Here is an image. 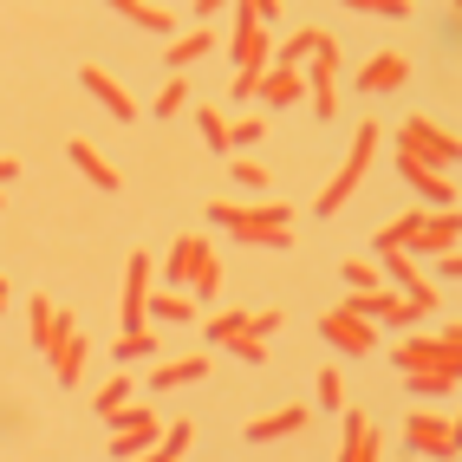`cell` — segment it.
Here are the masks:
<instances>
[{
    "label": "cell",
    "mask_w": 462,
    "mask_h": 462,
    "mask_svg": "<svg viewBox=\"0 0 462 462\" xmlns=\"http://www.w3.org/2000/svg\"><path fill=\"white\" fill-rule=\"evenodd\" d=\"M423 208H430V202H417V208H404V215H397V222H384V228L372 235V248H378V254H391V248H404V241L417 235V222H423Z\"/></svg>",
    "instance_id": "obj_24"
},
{
    "label": "cell",
    "mask_w": 462,
    "mask_h": 462,
    "mask_svg": "<svg viewBox=\"0 0 462 462\" xmlns=\"http://www.w3.org/2000/svg\"><path fill=\"white\" fill-rule=\"evenodd\" d=\"M208 338H222V346L248 338V313H215V319H208Z\"/></svg>",
    "instance_id": "obj_33"
},
{
    "label": "cell",
    "mask_w": 462,
    "mask_h": 462,
    "mask_svg": "<svg viewBox=\"0 0 462 462\" xmlns=\"http://www.w3.org/2000/svg\"><path fill=\"white\" fill-rule=\"evenodd\" d=\"M228 170H235V182H241V189H261V182H267V170H261L254 157H228Z\"/></svg>",
    "instance_id": "obj_37"
},
{
    "label": "cell",
    "mask_w": 462,
    "mask_h": 462,
    "mask_svg": "<svg viewBox=\"0 0 462 462\" xmlns=\"http://www.w3.org/2000/svg\"><path fill=\"white\" fill-rule=\"evenodd\" d=\"M215 7H228V0H196V14H202V20H208Z\"/></svg>",
    "instance_id": "obj_45"
},
{
    "label": "cell",
    "mask_w": 462,
    "mask_h": 462,
    "mask_svg": "<svg viewBox=\"0 0 462 462\" xmlns=\"http://www.w3.org/2000/svg\"><path fill=\"white\" fill-rule=\"evenodd\" d=\"M397 150H411V157L437 163V170H456V157H462L456 131H443L437 117H404V131H397Z\"/></svg>",
    "instance_id": "obj_3"
},
{
    "label": "cell",
    "mask_w": 462,
    "mask_h": 462,
    "mask_svg": "<svg viewBox=\"0 0 462 462\" xmlns=\"http://www.w3.org/2000/svg\"><path fill=\"white\" fill-rule=\"evenodd\" d=\"M14 176H20V163H14V157H0V182H14Z\"/></svg>",
    "instance_id": "obj_44"
},
{
    "label": "cell",
    "mask_w": 462,
    "mask_h": 462,
    "mask_svg": "<svg viewBox=\"0 0 462 462\" xmlns=\"http://www.w3.org/2000/svg\"><path fill=\"white\" fill-rule=\"evenodd\" d=\"M378 281H384L378 261H346V287H352V293H358V287H378Z\"/></svg>",
    "instance_id": "obj_35"
},
{
    "label": "cell",
    "mask_w": 462,
    "mask_h": 462,
    "mask_svg": "<svg viewBox=\"0 0 462 462\" xmlns=\"http://www.w3.org/2000/svg\"><path fill=\"white\" fill-rule=\"evenodd\" d=\"M125 20H137V26H150V33H176V14L170 7H157V0H111Z\"/></svg>",
    "instance_id": "obj_23"
},
{
    "label": "cell",
    "mask_w": 462,
    "mask_h": 462,
    "mask_svg": "<svg viewBox=\"0 0 462 462\" xmlns=\"http://www.w3.org/2000/svg\"><path fill=\"white\" fill-rule=\"evenodd\" d=\"M313 397H319V411H338V404H346V378H338L332 365H326V372H319V384H313Z\"/></svg>",
    "instance_id": "obj_34"
},
{
    "label": "cell",
    "mask_w": 462,
    "mask_h": 462,
    "mask_svg": "<svg viewBox=\"0 0 462 462\" xmlns=\"http://www.w3.org/2000/svg\"><path fill=\"white\" fill-rule=\"evenodd\" d=\"M66 157H72V163H79V170H85L91 182H98L105 196H117V189H125V176H117V170L105 163V150L91 143V137H72V143H66Z\"/></svg>",
    "instance_id": "obj_16"
},
{
    "label": "cell",
    "mask_w": 462,
    "mask_h": 462,
    "mask_svg": "<svg viewBox=\"0 0 462 462\" xmlns=\"http://www.w3.org/2000/svg\"><path fill=\"white\" fill-rule=\"evenodd\" d=\"M196 125H202V143H208V150H228V117L215 111V105L196 111Z\"/></svg>",
    "instance_id": "obj_31"
},
{
    "label": "cell",
    "mask_w": 462,
    "mask_h": 462,
    "mask_svg": "<svg viewBox=\"0 0 462 462\" xmlns=\"http://www.w3.org/2000/svg\"><path fill=\"white\" fill-rule=\"evenodd\" d=\"M157 430H163V417L125 397V404L111 411V443H105V449H111V456H143L150 443H157Z\"/></svg>",
    "instance_id": "obj_4"
},
{
    "label": "cell",
    "mask_w": 462,
    "mask_h": 462,
    "mask_svg": "<svg viewBox=\"0 0 462 462\" xmlns=\"http://www.w3.org/2000/svg\"><path fill=\"white\" fill-rule=\"evenodd\" d=\"M254 91H261V72H235V105H248Z\"/></svg>",
    "instance_id": "obj_43"
},
{
    "label": "cell",
    "mask_w": 462,
    "mask_h": 462,
    "mask_svg": "<svg viewBox=\"0 0 462 462\" xmlns=\"http://www.w3.org/2000/svg\"><path fill=\"white\" fill-rule=\"evenodd\" d=\"M378 137H384L378 125H358V137H352V157L338 163V176L326 182V189H319V202H313L319 215H338V208H346V196L365 182V170H372V150H378Z\"/></svg>",
    "instance_id": "obj_2"
},
{
    "label": "cell",
    "mask_w": 462,
    "mask_h": 462,
    "mask_svg": "<svg viewBox=\"0 0 462 462\" xmlns=\"http://www.w3.org/2000/svg\"><path fill=\"white\" fill-rule=\"evenodd\" d=\"M125 397H131V372H117V378H105V384H98V397H91V411H98V417H111L117 404H125Z\"/></svg>",
    "instance_id": "obj_30"
},
{
    "label": "cell",
    "mask_w": 462,
    "mask_h": 462,
    "mask_svg": "<svg viewBox=\"0 0 462 462\" xmlns=\"http://www.w3.org/2000/svg\"><path fill=\"white\" fill-rule=\"evenodd\" d=\"M150 352H157V332H150V326L125 332V338L111 346V358H117V365H137V358H150Z\"/></svg>",
    "instance_id": "obj_29"
},
{
    "label": "cell",
    "mask_w": 462,
    "mask_h": 462,
    "mask_svg": "<svg viewBox=\"0 0 462 462\" xmlns=\"http://www.w3.org/2000/svg\"><path fill=\"white\" fill-rule=\"evenodd\" d=\"M182 105H189V85H182V72H170V85L157 91V105H150V111H157V117H176Z\"/></svg>",
    "instance_id": "obj_32"
},
{
    "label": "cell",
    "mask_w": 462,
    "mask_h": 462,
    "mask_svg": "<svg viewBox=\"0 0 462 462\" xmlns=\"http://www.w3.org/2000/svg\"><path fill=\"white\" fill-rule=\"evenodd\" d=\"M254 137H261V117H235V125H228V150L254 143Z\"/></svg>",
    "instance_id": "obj_41"
},
{
    "label": "cell",
    "mask_w": 462,
    "mask_h": 462,
    "mask_svg": "<svg viewBox=\"0 0 462 462\" xmlns=\"http://www.w3.org/2000/svg\"><path fill=\"white\" fill-rule=\"evenodd\" d=\"M26 313H33V346L46 352V338H52V300H40V293H33V306H26Z\"/></svg>",
    "instance_id": "obj_36"
},
{
    "label": "cell",
    "mask_w": 462,
    "mask_h": 462,
    "mask_svg": "<svg viewBox=\"0 0 462 462\" xmlns=\"http://www.w3.org/2000/svg\"><path fill=\"white\" fill-rule=\"evenodd\" d=\"M208 222H222L228 235L254 241V248H287L293 241V208L287 202H261V208H235V202H202Z\"/></svg>",
    "instance_id": "obj_1"
},
{
    "label": "cell",
    "mask_w": 462,
    "mask_h": 462,
    "mask_svg": "<svg viewBox=\"0 0 462 462\" xmlns=\"http://www.w3.org/2000/svg\"><path fill=\"white\" fill-rule=\"evenodd\" d=\"M397 176L417 189V202H430V208H456V182H449V170L411 157V150H397Z\"/></svg>",
    "instance_id": "obj_6"
},
{
    "label": "cell",
    "mask_w": 462,
    "mask_h": 462,
    "mask_svg": "<svg viewBox=\"0 0 462 462\" xmlns=\"http://www.w3.org/2000/svg\"><path fill=\"white\" fill-rule=\"evenodd\" d=\"M456 378H462V372H449V365H423V372H404V384H411L417 397H443V391H456Z\"/></svg>",
    "instance_id": "obj_27"
},
{
    "label": "cell",
    "mask_w": 462,
    "mask_h": 462,
    "mask_svg": "<svg viewBox=\"0 0 462 462\" xmlns=\"http://www.w3.org/2000/svg\"><path fill=\"white\" fill-rule=\"evenodd\" d=\"M208 372V358L202 352H189V358H170V365H157V372H150V384H157V391H170V384H196Z\"/></svg>",
    "instance_id": "obj_25"
},
{
    "label": "cell",
    "mask_w": 462,
    "mask_h": 462,
    "mask_svg": "<svg viewBox=\"0 0 462 462\" xmlns=\"http://www.w3.org/2000/svg\"><path fill=\"white\" fill-rule=\"evenodd\" d=\"M456 235H462V215H456V208H423V222H417V235L404 241V248H417V254H449Z\"/></svg>",
    "instance_id": "obj_11"
},
{
    "label": "cell",
    "mask_w": 462,
    "mask_h": 462,
    "mask_svg": "<svg viewBox=\"0 0 462 462\" xmlns=\"http://www.w3.org/2000/svg\"><path fill=\"white\" fill-rule=\"evenodd\" d=\"M346 313H358V319H384V326H411V319H423L417 313V300H404L397 287H358V293H346Z\"/></svg>",
    "instance_id": "obj_5"
},
{
    "label": "cell",
    "mask_w": 462,
    "mask_h": 462,
    "mask_svg": "<svg viewBox=\"0 0 462 462\" xmlns=\"http://www.w3.org/2000/svg\"><path fill=\"white\" fill-rule=\"evenodd\" d=\"M150 273H157V261H150L143 248L125 261V332H137L150 319Z\"/></svg>",
    "instance_id": "obj_10"
},
{
    "label": "cell",
    "mask_w": 462,
    "mask_h": 462,
    "mask_svg": "<svg viewBox=\"0 0 462 462\" xmlns=\"http://www.w3.org/2000/svg\"><path fill=\"white\" fill-rule=\"evenodd\" d=\"M0 306H7V281H0Z\"/></svg>",
    "instance_id": "obj_46"
},
{
    "label": "cell",
    "mask_w": 462,
    "mask_h": 462,
    "mask_svg": "<svg viewBox=\"0 0 462 462\" xmlns=\"http://www.w3.org/2000/svg\"><path fill=\"white\" fill-rule=\"evenodd\" d=\"M150 313H157V319H196V293L163 287V293H150Z\"/></svg>",
    "instance_id": "obj_28"
},
{
    "label": "cell",
    "mask_w": 462,
    "mask_h": 462,
    "mask_svg": "<svg viewBox=\"0 0 462 462\" xmlns=\"http://www.w3.org/2000/svg\"><path fill=\"white\" fill-rule=\"evenodd\" d=\"M208 46H215V33H208V26H189V33H176V40H170L163 66H170V72H182V66H189V59H202Z\"/></svg>",
    "instance_id": "obj_22"
},
{
    "label": "cell",
    "mask_w": 462,
    "mask_h": 462,
    "mask_svg": "<svg viewBox=\"0 0 462 462\" xmlns=\"http://www.w3.org/2000/svg\"><path fill=\"white\" fill-rule=\"evenodd\" d=\"M404 443H411L417 456H456V449H462L456 423L437 417V411H411V417H404Z\"/></svg>",
    "instance_id": "obj_7"
},
{
    "label": "cell",
    "mask_w": 462,
    "mask_h": 462,
    "mask_svg": "<svg viewBox=\"0 0 462 462\" xmlns=\"http://www.w3.org/2000/svg\"><path fill=\"white\" fill-rule=\"evenodd\" d=\"M0 208H7V202H0Z\"/></svg>",
    "instance_id": "obj_47"
},
{
    "label": "cell",
    "mask_w": 462,
    "mask_h": 462,
    "mask_svg": "<svg viewBox=\"0 0 462 462\" xmlns=\"http://www.w3.org/2000/svg\"><path fill=\"white\" fill-rule=\"evenodd\" d=\"M254 98H261V105H293V98H306V72H300V66H267Z\"/></svg>",
    "instance_id": "obj_19"
},
{
    "label": "cell",
    "mask_w": 462,
    "mask_h": 462,
    "mask_svg": "<svg viewBox=\"0 0 462 462\" xmlns=\"http://www.w3.org/2000/svg\"><path fill=\"white\" fill-rule=\"evenodd\" d=\"M306 423V404H287V411H267L248 423V443H273V437H293V430Z\"/></svg>",
    "instance_id": "obj_20"
},
{
    "label": "cell",
    "mask_w": 462,
    "mask_h": 462,
    "mask_svg": "<svg viewBox=\"0 0 462 462\" xmlns=\"http://www.w3.org/2000/svg\"><path fill=\"white\" fill-rule=\"evenodd\" d=\"M189 443H196V423H189V417H176V423L157 430V443H150L143 456H189Z\"/></svg>",
    "instance_id": "obj_26"
},
{
    "label": "cell",
    "mask_w": 462,
    "mask_h": 462,
    "mask_svg": "<svg viewBox=\"0 0 462 462\" xmlns=\"http://www.w3.org/2000/svg\"><path fill=\"white\" fill-rule=\"evenodd\" d=\"M319 332L332 338L338 352H352V358L378 346V332H372V319H358V313H346V306H338V313H319Z\"/></svg>",
    "instance_id": "obj_12"
},
{
    "label": "cell",
    "mask_w": 462,
    "mask_h": 462,
    "mask_svg": "<svg viewBox=\"0 0 462 462\" xmlns=\"http://www.w3.org/2000/svg\"><path fill=\"white\" fill-rule=\"evenodd\" d=\"M267 33L261 20H235V72H267Z\"/></svg>",
    "instance_id": "obj_17"
},
{
    "label": "cell",
    "mask_w": 462,
    "mask_h": 462,
    "mask_svg": "<svg viewBox=\"0 0 462 462\" xmlns=\"http://www.w3.org/2000/svg\"><path fill=\"white\" fill-rule=\"evenodd\" d=\"M338 411H346V404H338ZM378 449H384L378 423L365 417V411H346V437H338V456H346V462H372Z\"/></svg>",
    "instance_id": "obj_14"
},
{
    "label": "cell",
    "mask_w": 462,
    "mask_h": 462,
    "mask_svg": "<svg viewBox=\"0 0 462 462\" xmlns=\"http://www.w3.org/2000/svg\"><path fill=\"white\" fill-rule=\"evenodd\" d=\"M235 352L248 358V365H267V338H254V332H248V338H235Z\"/></svg>",
    "instance_id": "obj_42"
},
{
    "label": "cell",
    "mask_w": 462,
    "mask_h": 462,
    "mask_svg": "<svg viewBox=\"0 0 462 462\" xmlns=\"http://www.w3.org/2000/svg\"><path fill=\"white\" fill-rule=\"evenodd\" d=\"M346 7H358V14H391V20H404V14H411V0H346Z\"/></svg>",
    "instance_id": "obj_40"
},
{
    "label": "cell",
    "mask_w": 462,
    "mask_h": 462,
    "mask_svg": "<svg viewBox=\"0 0 462 462\" xmlns=\"http://www.w3.org/2000/svg\"><path fill=\"white\" fill-rule=\"evenodd\" d=\"M79 79H85V91H91V98H98V105H105V111L117 117V125H131V117H137V105H131V91L117 85V79H111L105 66H85Z\"/></svg>",
    "instance_id": "obj_15"
},
{
    "label": "cell",
    "mask_w": 462,
    "mask_h": 462,
    "mask_svg": "<svg viewBox=\"0 0 462 462\" xmlns=\"http://www.w3.org/2000/svg\"><path fill=\"white\" fill-rule=\"evenodd\" d=\"M281 319H287L281 306H261V313H248V332H254V338H273V332H281Z\"/></svg>",
    "instance_id": "obj_39"
},
{
    "label": "cell",
    "mask_w": 462,
    "mask_h": 462,
    "mask_svg": "<svg viewBox=\"0 0 462 462\" xmlns=\"http://www.w3.org/2000/svg\"><path fill=\"white\" fill-rule=\"evenodd\" d=\"M378 267H384V281L397 287V293H404V300H417V313H437V281H423V273H417V261L404 254V248H391V254H378Z\"/></svg>",
    "instance_id": "obj_8"
},
{
    "label": "cell",
    "mask_w": 462,
    "mask_h": 462,
    "mask_svg": "<svg viewBox=\"0 0 462 462\" xmlns=\"http://www.w3.org/2000/svg\"><path fill=\"white\" fill-rule=\"evenodd\" d=\"M338 52H346V46H338L332 33H326L319 52H313V79H306V91H313V111H319V117L338 111V85H332V79H338Z\"/></svg>",
    "instance_id": "obj_9"
},
{
    "label": "cell",
    "mask_w": 462,
    "mask_h": 462,
    "mask_svg": "<svg viewBox=\"0 0 462 462\" xmlns=\"http://www.w3.org/2000/svg\"><path fill=\"white\" fill-rule=\"evenodd\" d=\"M404 79H411V59L404 52H372V59H365V72H358V91H391Z\"/></svg>",
    "instance_id": "obj_18"
},
{
    "label": "cell",
    "mask_w": 462,
    "mask_h": 462,
    "mask_svg": "<svg viewBox=\"0 0 462 462\" xmlns=\"http://www.w3.org/2000/svg\"><path fill=\"white\" fill-rule=\"evenodd\" d=\"M319 40H326V26H300V33H287L281 46L267 52V66H300V59L319 52Z\"/></svg>",
    "instance_id": "obj_21"
},
{
    "label": "cell",
    "mask_w": 462,
    "mask_h": 462,
    "mask_svg": "<svg viewBox=\"0 0 462 462\" xmlns=\"http://www.w3.org/2000/svg\"><path fill=\"white\" fill-rule=\"evenodd\" d=\"M215 287H222V267H215V254H208V261L196 267V281H189V293H196V300H208Z\"/></svg>",
    "instance_id": "obj_38"
},
{
    "label": "cell",
    "mask_w": 462,
    "mask_h": 462,
    "mask_svg": "<svg viewBox=\"0 0 462 462\" xmlns=\"http://www.w3.org/2000/svg\"><path fill=\"white\" fill-rule=\"evenodd\" d=\"M208 254H215V248H208V235H189V228H182V235L170 241V261H163V281H170V287H189V281H196V267H202Z\"/></svg>",
    "instance_id": "obj_13"
}]
</instances>
